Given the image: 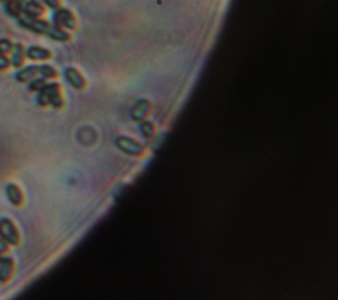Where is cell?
I'll list each match as a JSON object with an SVG mask.
<instances>
[{
  "label": "cell",
  "instance_id": "obj_1",
  "mask_svg": "<svg viewBox=\"0 0 338 300\" xmlns=\"http://www.w3.org/2000/svg\"><path fill=\"white\" fill-rule=\"evenodd\" d=\"M37 103L41 107L52 106L54 109H62L65 100L62 97V87L58 82H48L39 92Z\"/></svg>",
  "mask_w": 338,
  "mask_h": 300
},
{
  "label": "cell",
  "instance_id": "obj_2",
  "mask_svg": "<svg viewBox=\"0 0 338 300\" xmlns=\"http://www.w3.org/2000/svg\"><path fill=\"white\" fill-rule=\"evenodd\" d=\"M0 238L4 239L11 246H19L22 244V233L11 218L0 220Z\"/></svg>",
  "mask_w": 338,
  "mask_h": 300
},
{
  "label": "cell",
  "instance_id": "obj_3",
  "mask_svg": "<svg viewBox=\"0 0 338 300\" xmlns=\"http://www.w3.org/2000/svg\"><path fill=\"white\" fill-rule=\"evenodd\" d=\"M18 23L22 28L33 32V33H37V35H47L49 29H50V25H52L50 23L44 20V19L29 18V16H25V15H23L22 18H19Z\"/></svg>",
  "mask_w": 338,
  "mask_h": 300
},
{
  "label": "cell",
  "instance_id": "obj_4",
  "mask_svg": "<svg viewBox=\"0 0 338 300\" xmlns=\"http://www.w3.org/2000/svg\"><path fill=\"white\" fill-rule=\"evenodd\" d=\"M53 24L57 26H61L64 29H69V31H75L78 26L77 18L70 9L60 7L54 11V16H53Z\"/></svg>",
  "mask_w": 338,
  "mask_h": 300
},
{
  "label": "cell",
  "instance_id": "obj_5",
  "mask_svg": "<svg viewBox=\"0 0 338 300\" xmlns=\"http://www.w3.org/2000/svg\"><path fill=\"white\" fill-rule=\"evenodd\" d=\"M16 271V261L9 255L0 257V283L7 284L12 280Z\"/></svg>",
  "mask_w": 338,
  "mask_h": 300
},
{
  "label": "cell",
  "instance_id": "obj_6",
  "mask_svg": "<svg viewBox=\"0 0 338 300\" xmlns=\"http://www.w3.org/2000/svg\"><path fill=\"white\" fill-rule=\"evenodd\" d=\"M117 146L121 148L123 152L127 155H132V156H142L144 153V147L139 142L126 136H121L117 139Z\"/></svg>",
  "mask_w": 338,
  "mask_h": 300
},
{
  "label": "cell",
  "instance_id": "obj_7",
  "mask_svg": "<svg viewBox=\"0 0 338 300\" xmlns=\"http://www.w3.org/2000/svg\"><path fill=\"white\" fill-rule=\"evenodd\" d=\"M5 196H7L9 202L16 208H22L25 202V195H24L22 188L16 184H8L5 187Z\"/></svg>",
  "mask_w": 338,
  "mask_h": 300
},
{
  "label": "cell",
  "instance_id": "obj_8",
  "mask_svg": "<svg viewBox=\"0 0 338 300\" xmlns=\"http://www.w3.org/2000/svg\"><path fill=\"white\" fill-rule=\"evenodd\" d=\"M45 12V7L40 0H25L23 4V15L29 18H43Z\"/></svg>",
  "mask_w": 338,
  "mask_h": 300
},
{
  "label": "cell",
  "instance_id": "obj_9",
  "mask_svg": "<svg viewBox=\"0 0 338 300\" xmlns=\"http://www.w3.org/2000/svg\"><path fill=\"white\" fill-rule=\"evenodd\" d=\"M9 60H11V66H12V68H16V69H22V68H24L26 56L25 48H24L23 44H13V49L12 52H11Z\"/></svg>",
  "mask_w": 338,
  "mask_h": 300
},
{
  "label": "cell",
  "instance_id": "obj_10",
  "mask_svg": "<svg viewBox=\"0 0 338 300\" xmlns=\"http://www.w3.org/2000/svg\"><path fill=\"white\" fill-rule=\"evenodd\" d=\"M25 56L30 61H48L52 58V52L43 47H29L25 49Z\"/></svg>",
  "mask_w": 338,
  "mask_h": 300
},
{
  "label": "cell",
  "instance_id": "obj_11",
  "mask_svg": "<svg viewBox=\"0 0 338 300\" xmlns=\"http://www.w3.org/2000/svg\"><path fill=\"white\" fill-rule=\"evenodd\" d=\"M65 78L74 89L83 90L86 87V79L82 75V73L75 68H68L65 70Z\"/></svg>",
  "mask_w": 338,
  "mask_h": 300
},
{
  "label": "cell",
  "instance_id": "obj_12",
  "mask_svg": "<svg viewBox=\"0 0 338 300\" xmlns=\"http://www.w3.org/2000/svg\"><path fill=\"white\" fill-rule=\"evenodd\" d=\"M36 77H39V65H30L26 66V68H22L15 75L16 81L20 83L29 82L30 79L36 78Z\"/></svg>",
  "mask_w": 338,
  "mask_h": 300
},
{
  "label": "cell",
  "instance_id": "obj_13",
  "mask_svg": "<svg viewBox=\"0 0 338 300\" xmlns=\"http://www.w3.org/2000/svg\"><path fill=\"white\" fill-rule=\"evenodd\" d=\"M47 36L50 37L52 40H54V41H58V43H69L70 40H72V35H70L69 32L64 29V28H61V26L54 25V24L50 25V29L47 33Z\"/></svg>",
  "mask_w": 338,
  "mask_h": 300
},
{
  "label": "cell",
  "instance_id": "obj_14",
  "mask_svg": "<svg viewBox=\"0 0 338 300\" xmlns=\"http://www.w3.org/2000/svg\"><path fill=\"white\" fill-rule=\"evenodd\" d=\"M4 9L5 12L8 13L9 16L13 19H16L18 20L19 18H22L23 16V4H24V1L23 0H7V1H4Z\"/></svg>",
  "mask_w": 338,
  "mask_h": 300
},
{
  "label": "cell",
  "instance_id": "obj_15",
  "mask_svg": "<svg viewBox=\"0 0 338 300\" xmlns=\"http://www.w3.org/2000/svg\"><path fill=\"white\" fill-rule=\"evenodd\" d=\"M151 111V103L145 100H139L132 110V118L135 121H143Z\"/></svg>",
  "mask_w": 338,
  "mask_h": 300
},
{
  "label": "cell",
  "instance_id": "obj_16",
  "mask_svg": "<svg viewBox=\"0 0 338 300\" xmlns=\"http://www.w3.org/2000/svg\"><path fill=\"white\" fill-rule=\"evenodd\" d=\"M39 75L45 79H56L58 77V72L52 65L43 64V65H39Z\"/></svg>",
  "mask_w": 338,
  "mask_h": 300
},
{
  "label": "cell",
  "instance_id": "obj_17",
  "mask_svg": "<svg viewBox=\"0 0 338 300\" xmlns=\"http://www.w3.org/2000/svg\"><path fill=\"white\" fill-rule=\"evenodd\" d=\"M47 83H48V79L43 78V77H36V78L30 79L29 82H28V89H29L30 92L39 93Z\"/></svg>",
  "mask_w": 338,
  "mask_h": 300
},
{
  "label": "cell",
  "instance_id": "obj_18",
  "mask_svg": "<svg viewBox=\"0 0 338 300\" xmlns=\"http://www.w3.org/2000/svg\"><path fill=\"white\" fill-rule=\"evenodd\" d=\"M140 131H142V134H143L145 138H152L153 135L156 134V128H155V126H153L151 122L142 123V125H140Z\"/></svg>",
  "mask_w": 338,
  "mask_h": 300
},
{
  "label": "cell",
  "instance_id": "obj_19",
  "mask_svg": "<svg viewBox=\"0 0 338 300\" xmlns=\"http://www.w3.org/2000/svg\"><path fill=\"white\" fill-rule=\"evenodd\" d=\"M13 49V43L9 39H0V53L1 54H11Z\"/></svg>",
  "mask_w": 338,
  "mask_h": 300
},
{
  "label": "cell",
  "instance_id": "obj_20",
  "mask_svg": "<svg viewBox=\"0 0 338 300\" xmlns=\"http://www.w3.org/2000/svg\"><path fill=\"white\" fill-rule=\"evenodd\" d=\"M11 66V60L7 54H1L0 53V72H7Z\"/></svg>",
  "mask_w": 338,
  "mask_h": 300
},
{
  "label": "cell",
  "instance_id": "obj_21",
  "mask_svg": "<svg viewBox=\"0 0 338 300\" xmlns=\"http://www.w3.org/2000/svg\"><path fill=\"white\" fill-rule=\"evenodd\" d=\"M11 254V245L5 242L4 239L0 238V257H5Z\"/></svg>",
  "mask_w": 338,
  "mask_h": 300
},
{
  "label": "cell",
  "instance_id": "obj_22",
  "mask_svg": "<svg viewBox=\"0 0 338 300\" xmlns=\"http://www.w3.org/2000/svg\"><path fill=\"white\" fill-rule=\"evenodd\" d=\"M40 1L47 5V7H49V8L54 9V11L61 7V0H40Z\"/></svg>",
  "mask_w": 338,
  "mask_h": 300
},
{
  "label": "cell",
  "instance_id": "obj_23",
  "mask_svg": "<svg viewBox=\"0 0 338 300\" xmlns=\"http://www.w3.org/2000/svg\"><path fill=\"white\" fill-rule=\"evenodd\" d=\"M0 1H3V3H4V1H7V0H0Z\"/></svg>",
  "mask_w": 338,
  "mask_h": 300
},
{
  "label": "cell",
  "instance_id": "obj_24",
  "mask_svg": "<svg viewBox=\"0 0 338 300\" xmlns=\"http://www.w3.org/2000/svg\"><path fill=\"white\" fill-rule=\"evenodd\" d=\"M23 1H25V0H23Z\"/></svg>",
  "mask_w": 338,
  "mask_h": 300
}]
</instances>
